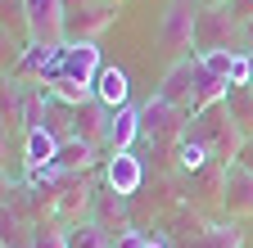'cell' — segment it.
I'll return each mask as SVG.
<instances>
[{"mask_svg":"<svg viewBox=\"0 0 253 248\" xmlns=\"http://www.w3.org/2000/svg\"><path fill=\"white\" fill-rule=\"evenodd\" d=\"M181 136H195L212 158L221 163V167H231L235 158H240V144L249 140L244 131H240V122L231 117V108H226V100L221 104H212V108H204V113H195L185 122V131Z\"/></svg>","mask_w":253,"mask_h":248,"instance_id":"1","label":"cell"},{"mask_svg":"<svg viewBox=\"0 0 253 248\" xmlns=\"http://www.w3.org/2000/svg\"><path fill=\"white\" fill-rule=\"evenodd\" d=\"M240 32H244V23L231 14V5H204L199 9V23H195V54L240 50Z\"/></svg>","mask_w":253,"mask_h":248,"instance_id":"2","label":"cell"},{"mask_svg":"<svg viewBox=\"0 0 253 248\" xmlns=\"http://www.w3.org/2000/svg\"><path fill=\"white\" fill-rule=\"evenodd\" d=\"M195 23H199V9L190 0H168L163 14H158V45H163L172 59H181L185 50L195 54Z\"/></svg>","mask_w":253,"mask_h":248,"instance_id":"3","label":"cell"},{"mask_svg":"<svg viewBox=\"0 0 253 248\" xmlns=\"http://www.w3.org/2000/svg\"><path fill=\"white\" fill-rule=\"evenodd\" d=\"M90 199H95V180H90V172H77V176L63 172L59 185H54V221H59V226H77V221H86V216H90Z\"/></svg>","mask_w":253,"mask_h":248,"instance_id":"4","label":"cell"},{"mask_svg":"<svg viewBox=\"0 0 253 248\" xmlns=\"http://www.w3.org/2000/svg\"><path fill=\"white\" fill-rule=\"evenodd\" d=\"M23 18L32 41H45V45L68 41V0H23Z\"/></svg>","mask_w":253,"mask_h":248,"instance_id":"5","label":"cell"},{"mask_svg":"<svg viewBox=\"0 0 253 248\" xmlns=\"http://www.w3.org/2000/svg\"><path fill=\"white\" fill-rule=\"evenodd\" d=\"M195 86H199V54H181V59H172V68L163 72V81H158L154 95L168 100V104H176V108H190Z\"/></svg>","mask_w":253,"mask_h":248,"instance_id":"6","label":"cell"},{"mask_svg":"<svg viewBox=\"0 0 253 248\" xmlns=\"http://www.w3.org/2000/svg\"><path fill=\"white\" fill-rule=\"evenodd\" d=\"M104 72V54L95 41H68L63 45V59H59V77H73L82 86L95 90V77Z\"/></svg>","mask_w":253,"mask_h":248,"instance_id":"7","label":"cell"},{"mask_svg":"<svg viewBox=\"0 0 253 248\" xmlns=\"http://www.w3.org/2000/svg\"><path fill=\"white\" fill-rule=\"evenodd\" d=\"M140 117H145V136L154 140V144H163V140H181V131H185V108H176V104H168V100H149L145 108H140Z\"/></svg>","mask_w":253,"mask_h":248,"instance_id":"8","label":"cell"},{"mask_svg":"<svg viewBox=\"0 0 253 248\" xmlns=\"http://www.w3.org/2000/svg\"><path fill=\"white\" fill-rule=\"evenodd\" d=\"M221 208L226 216H253V172H244L240 163H231L221 176Z\"/></svg>","mask_w":253,"mask_h":248,"instance_id":"9","label":"cell"},{"mask_svg":"<svg viewBox=\"0 0 253 248\" xmlns=\"http://www.w3.org/2000/svg\"><path fill=\"white\" fill-rule=\"evenodd\" d=\"M145 136V117H140V108H113L109 113V131H104V149L109 153H126L136 140Z\"/></svg>","mask_w":253,"mask_h":248,"instance_id":"10","label":"cell"},{"mask_svg":"<svg viewBox=\"0 0 253 248\" xmlns=\"http://www.w3.org/2000/svg\"><path fill=\"white\" fill-rule=\"evenodd\" d=\"M104 185L118 190V194H126V199L145 185V167H140V158H136L131 149H126V153H109V158H104Z\"/></svg>","mask_w":253,"mask_h":248,"instance_id":"11","label":"cell"},{"mask_svg":"<svg viewBox=\"0 0 253 248\" xmlns=\"http://www.w3.org/2000/svg\"><path fill=\"white\" fill-rule=\"evenodd\" d=\"M90 221H100L109 235L126 230V226H131V221H126V194L109 190V185L100 180V185H95V199H90Z\"/></svg>","mask_w":253,"mask_h":248,"instance_id":"12","label":"cell"},{"mask_svg":"<svg viewBox=\"0 0 253 248\" xmlns=\"http://www.w3.org/2000/svg\"><path fill=\"white\" fill-rule=\"evenodd\" d=\"M95 163H100V144H95V140H82V136L59 140V153H54V167L59 172L77 176V172H90Z\"/></svg>","mask_w":253,"mask_h":248,"instance_id":"13","label":"cell"},{"mask_svg":"<svg viewBox=\"0 0 253 248\" xmlns=\"http://www.w3.org/2000/svg\"><path fill=\"white\" fill-rule=\"evenodd\" d=\"M95 100L104 108H126L131 104V77L122 68H113V64H104V72L95 77Z\"/></svg>","mask_w":253,"mask_h":248,"instance_id":"14","label":"cell"},{"mask_svg":"<svg viewBox=\"0 0 253 248\" xmlns=\"http://www.w3.org/2000/svg\"><path fill=\"white\" fill-rule=\"evenodd\" d=\"M109 113H113V108H104L100 100L82 104V108L73 113V136H82V140H95V144L104 149V131H109Z\"/></svg>","mask_w":253,"mask_h":248,"instance_id":"15","label":"cell"},{"mask_svg":"<svg viewBox=\"0 0 253 248\" xmlns=\"http://www.w3.org/2000/svg\"><path fill=\"white\" fill-rule=\"evenodd\" d=\"M54 153H59V136H50L45 127H37V131L23 136V163H27V172L32 167H50Z\"/></svg>","mask_w":253,"mask_h":248,"instance_id":"16","label":"cell"},{"mask_svg":"<svg viewBox=\"0 0 253 248\" xmlns=\"http://www.w3.org/2000/svg\"><path fill=\"white\" fill-rule=\"evenodd\" d=\"M185 248H244V230H240L235 221L208 226V230H199L195 239H185Z\"/></svg>","mask_w":253,"mask_h":248,"instance_id":"17","label":"cell"},{"mask_svg":"<svg viewBox=\"0 0 253 248\" xmlns=\"http://www.w3.org/2000/svg\"><path fill=\"white\" fill-rule=\"evenodd\" d=\"M172 153H176V167H181V172H208V167H217V158H212L195 136H181Z\"/></svg>","mask_w":253,"mask_h":248,"instance_id":"18","label":"cell"},{"mask_svg":"<svg viewBox=\"0 0 253 248\" xmlns=\"http://www.w3.org/2000/svg\"><path fill=\"white\" fill-rule=\"evenodd\" d=\"M68 248H113V235L100 226V221H77V226H68Z\"/></svg>","mask_w":253,"mask_h":248,"instance_id":"19","label":"cell"},{"mask_svg":"<svg viewBox=\"0 0 253 248\" xmlns=\"http://www.w3.org/2000/svg\"><path fill=\"white\" fill-rule=\"evenodd\" d=\"M45 86H50L54 104H68V108H82V104H90V100H95V90H90V86H82V81H73V77H54V81H45Z\"/></svg>","mask_w":253,"mask_h":248,"instance_id":"20","label":"cell"},{"mask_svg":"<svg viewBox=\"0 0 253 248\" xmlns=\"http://www.w3.org/2000/svg\"><path fill=\"white\" fill-rule=\"evenodd\" d=\"M32 248H68V226L37 221V226H32Z\"/></svg>","mask_w":253,"mask_h":248,"instance_id":"21","label":"cell"},{"mask_svg":"<svg viewBox=\"0 0 253 248\" xmlns=\"http://www.w3.org/2000/svg\"><path fill=\"white\" fill-rule=\"evenodd\" d=\"M235 54L240 50H208V54H199V64L212 72V77H221V81H231V68H235Z\"/></svg>","mask_w":253,"mask_h":248,"instance_id":"22","label":"cell"},{"mask_svg":"<svg viewBox=\"0 0 253 248\" xmlns=\"http://www.w3.org/2000/svg\"><path fill=\"white\" fill-rule=\"evenodd\" d=\"M149 244V235L145 230H136V226H126V230H118L113 235V248H145Z\"/></svg>","mask_w":253,"mask_h":248,"instance_id":"23","label":"cell"},{"mask_svg":"<svg viewBox=\"0 0 253 248\" xmlns=\"http://www.w3.org/2000/svg\"><path fill=\"white\" fill-rule=\"evenodd\" d=\"M253 81V59L249 54H235V68H231V86H249Z\"/></svg>","mask_w":253,"mask_h":248,"instance_id":"24","label":"cell"},{"mask_svg":"<svg viewBox=\"0 0 253 248\" xmlns=\"http://www.w3.org/2000/svg\"><path fill=\"white\" fill-rule=\"evenodd\" d=\"M231 14L240 23H253V0H231Z\"/></svg>","mask_w":253,"mask_h":248,"instance_id":"25","label":"cell"},{"mask_svg":"<svg viewBox=\"0 0 253 248\" xmlns=\"http://www.w3.org/2000/svg\"><path fill=\"white\" fill-rule=\"evenodd\" d=\"M235 163H240L244 172H253V136H249V140L240 144V158H235Z\"/></svg>","mask_w":253,"mask_h":248,"instance_id":"26","label":"cell"},{"mask_svg":"<svg viewBox=\"0 0 253 248\" xmlns=\"http://www.w3.org/2000/svg\"><path fill=\"white\" fill-rule=\"evenodd\" d=\"M240 54H253V23H244V32H240Z\"/></svg>","mask_w":253,"mask_h":248,"instance_id":"27","label":"cell"},{"mask_svg":"<svg viewBox=\"0 0 253 248\" xmlns=\"http://www.w3.org/2000/svg\"><path fill=\"white\" fill-rule=\"evenodd\" d=\"M145 248H172V244H168L163 235H149V244H145Z\"/></svg>","mask_w":253,"mask_h":248,"instance_id":"28","label":"cell"},{"mask_svg":"<svg viewBox=\"0 0 253 248\" xmlns=\"http://www.w3.org/2000/svg\"><path fill=\"white\" fill-rule=\"evenodd\" d=\"M204 5H231V0H204Z\"/></svg>","mask_w":253,"mask_h":248,"instance_id":"29","label":"cell"},{"mask_svg":"<svg viewBox=\"0 0 253 248\" xmlns=\"http://www.w3.org/2000/svg\"><path fill=\"white\" fill-rule=\"evenodd\" d=\"M104 5H122V0H104Z\"/></svg>","mask_w":253,"mask_h":248,"instance_id":"30","label":"cell"},{"mask_svg":"<svg viewBox=\"0 0 253 248\" xmlns=\"http://www.w3.org/2000/svg\"><path fill=\"white\" fill-rule=\"evenodd\" d=\"M249 95H253V81H249Z\"/></svg>","mask_w":253,"mask_h":248,"instance_id":"31","label":"cell"}]
</instances>
